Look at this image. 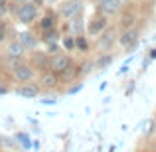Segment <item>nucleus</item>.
<instances>
[{"instance_id":"obj_1","label":"nucleus","mask_w":156,"mask_h":152,"mask_svg":"<svg viewBox=\"0 0 156 152\" xmlns=\"http://www.w3.org/2000/svg\"><path fill=\"white\" fill-rule=\"evenodd\" d=\"M36 14H38V8H36V4L24 2L22 6H20V10H18V20H20V22H24V24H30L32 20L36 18Z\"/></svg>"},{"instance_id":"obj_18","label":"nucleus","mask_w":156,"mask_h":152,"mask_svg":"<svg viewBox=\"0 0 156 152\" xmlns=\"http://www.w3.org/2000/svg\"><path fill=\"white\" fill-rule=\"evenodd\" d=\"M75 44H77V46H79V50H83V51L87 50V42H85L83 38H77V42H75Z\"/></svg>"},{"instance_id":"obj_10","label":"nucleus","mask_w":156,"mask_h":152,"mask_svg":"<svg viewBox=\"0 0 156 152\" xmlns=\"http://www.w3.org/2000/svg\"><path fill=\"white\" fill-rule=\"evenodd\" d=\"M18 93L22 97H36V95H38V87H34V85H26V87H20Z\"/></svg>"},{"instance_id":"obj_23","label":"nucleus","mask_w":156,"mask_h":152,"mask_svg":"<svg viewBox=\"0 0 156 152\" xmlns=\"http://www.w3.org/2000/svg\"><path fill=\"white\" fill-rule=\"evenodd\" d=\"M24 2H30V0H24Z\"/></svg>"},{"instance_id":"obj_12","label":"nucleus","mask_w":156,"mask_h":152,"mask_svg":"<svg viewBox=\"0 0 156 152\" xmlns=\"http://www.w3.org/2000/svg\"><path fill=\"white\" fill-rule=\"evenodd\" d=\"M40 26H42V30H50V28L53 26V20L50 18V16H46V18L40 22Z\"/></svg>"},{"instance_id":"obj_9","label":"nucleus","mask_w":156,"mask_h":152,"mask_svg":"<svg viewBox=\"0 0 156 152\" xmlns=\"http://www.w3.org/2000/svg\"><path fill=\"white\" fill-rule=\"evenodd\" d=\"M22 53H24L22 44H10V46H8V55L10 57H20Z\"/></svg>"},{"instance_id":"obj_4","label":"nucleus","mask_w":156,"mask_h":152,"mask_svg":"<svg viewBox=\"0 0 156 152\" xmlns=\"http://www.w3.org/2000/svg\"><path fill=\"white\" fill-rule=\"evenodd\" d=\"M79 10H81V4L77 2V0H71V2H65V4H63V8H61V14H63L65 18H71V16H75Z\"/></svg>"},{"instance_id":"obj_19","label":"nucleus","mask_w":156,"mask_h":152,"mask_svg":"<svg viewBox=\"0 0 156 152\" xmlns=\"http://www.w3.org/2000/svg\"><path fill=\"white\" fill-rule=\"evenodd\" d=\"M18 138H20V140L24 142V146H26V148H28V146H30V140H28V138L24 136V134H18Z\"/></svg>"},{"instance_id":"obj_13","label":"nucleus","mask_w":156,"mask_h":152,"mask_svg":"<svg viewBox=\"0 0 156 152\" xmlns=\"http://www.w3.org/2000/svg\"><path fill=\"white\" fill-rule=\"evenodd\" d=\"M55 83H57L55 75H46V77H44V85H48V87H53Z\"/></svg>"},{"instance_id":"obj_3","label":"nucleus","mask_w":156,"mask_h":152,"mask_svg":"<svg viewBox=\"0 0 156 152\" xmlns=\"http://www.w3.org/2000/svg\"><path fill=\"white\" fill-rule=\"evenodd\" d=\"M107 28V20L105 18H95V20H91V24L87 26V32L91 36H97V34H101Z\"/></svg>"},{"instance_id":"obj_6","label":"nucleus","mask_w":156,"mask_h":152,"mask_svg":"<svg viewBox=\"0 0 156 152\" xmlns=\"http://www.w3.org/2000/svg\"><path fill=\"white\" fill-rule=\"evenodd\" d=\"M14 77L18 81H28L32 77V69L28 65H16L14 67Z\"/></svg>"},{"instance_id":"obj_5","label":"nucleus","mask_w":156,"mask_h":152,"mask_svg":"<svg viewBox=\"0 0 156 152\" xmlns=\"http://www.w3.org/2000/svg\"><path fill=\"white\" fill-rule=\"evenodd\" d=\"M136 30H126L125 34L121 36V40H119V42H121V46L122 48H130V46H134V44H136Z\"/></svg>"},{"instance_id":"obj_7","label":"nucleus","mask_w":156,"mask_h":152,"mask_svg":"<svg viewBox=\"0 0 156 152\" xmlns=\"http://www.w3.org/2000/svg\"><path fill=\"white\" fill-rule=\"evenodd\" d=\"M101 8L107 14H115V12H119L121 4H119V0H101Z\"/></svg>"},{"instance_id":"obj_16","label":"nucleus","mask_w":156,"mask_h":152,"mask_svg":"<svg viewBox=\"0 0 156 152\" xmlns=\"http://www.w3.org/2000/svg\"><path fill=\"white\" fill-rule=\"evenodd\" d=\"M111 42H113V34H111V32H109V34H107V38H103V40H101V48L109 46Z\"/></svg>"},{"instance_id":"obj_14","label":"nucleus","mask_w":156,"mask_h":152,"mask_svg":"<svg viewBox=\"0 0 156 152\" xmlns=\"http://www.w3.org/2000/svg\"><path fill=\"white\" fill-rule=\"evenodd\" d=\"M0 144H2L4 148H12V140L6 138V136H2V134H0Z\"/></svg>"},{"instance_id":"obj_21","label":"nucleus","mask_w":156,"mask_h":152,"mask_svg":"<svg viewBox=\"0 0 156 152\" xmlns=\"http://www.w3.org/2000/svg\"><path fill=\"white\" fill-rule=\"evenodd\" d=\"M150 57H152V59L156 57V50H152V51H150Z\"/></svg>"},{"instance_id":"obj_20","label":"nucleus","mask_w":156,"mask_h":152,"mask_svg":"<svg viewBox=\"0 0 156 152\" xmlns=\"http://www.w3.org/2000/svg\"><path fill=\"white\" fill-rule=\"evenodd\" d=\"M4 40V30H2V26H0V42Z\"/></svg>"},{"instance_id":"obj_15","label":"nucleus","mask_w":156,"mask_h":152,"mask_svg":"<svg viewBox=\"0 0 156 152\" xmlns=\"http://www.w3.org/2000/svg\"><path fill=\"white\" fill-rule=\"evenodd\" d=\"M111 63V57L107 55V57H101L99 61H97V67H105V65H109Z\"/></svg>"},{"instance_id":"obj_11","label":"nucleus","mask_w":156,"mask_h":152,"mask_svg":"<svg viewBox=\"0 0 156 152\" xmlns=\"http://www.w3.org/2000/svg\"><path fill=\"white\" fill-rule=\"evenodd\" d=\"M71 24H69V28H71V30L73 32H75V34L77 36H79L81 34V30H83V22H81V18H75V16H71Z\"/></svg>"},{"instance_id":"obj_17","label":"nucleus","mask_w":156,"mask_h":152,"mask_svg":"<svg viewBox=\"0 0 156 152\" xmlns=\"http://www.w3.org/2000/svg\"><path fill=\"white\" fill-rule=\"evenodd\" d=\"M63 46L67 48V50H73V48H75V42H73L71 38H65V40H63Z\"/></svg>"},{"instance_id":"obj_2","label":"nucleus","mask_w":156,"mask_h":152,"mask_svg":"<svg viewBox=\"0 0 156 152\" xmlns=\"http://www.w3.org/2000/svg\"><path fill=\"white\" fill-rule=\"evenodd\" d=\"M71 65V61H69L67 55H63V53H59V55H53L51 61H50V67L53 73H63L65 69Z\"/></svg>"},{"instance_id":"obj_8","label":"nucleus","mask_w":156,"mask_h":152,"mask_svg":"<svg viewBox=\"0 0 156 152\" xmlns=\"http://www.w3.org/2000/svg\"><path fill=\"white\" fill-rule=\"evenodd\" d=\"M18 44H22L24 48H34L36 38L32 34H28V32H22V34H18Z\"/></svg>"},{"instance_id":"obj_22","label":"nucleus","mask_w":156,"mask_h":152,"mask_svg":"<svg viewBox=\"0 0 156 152\" xmlns=\"http://www.w3.org/2000/svg\"><path fill=\"white\" fill-rule=\"evenodd\" d=\"M4 14V4H0V16Z\"/></svg>"}]
</instances>
